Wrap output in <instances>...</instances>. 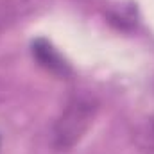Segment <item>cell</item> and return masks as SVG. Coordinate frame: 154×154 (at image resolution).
I'll list each match as a JSON object with an SVG mask.
<instances>
[{
  "instance_id": "7a4b0ae2",
  "label": "cell",
  "mask_w": 154,
  "mask_h": 154,
  "mask_svg": "<svg viewBox=\"0 0 154 154\" xmlns=\"http://www.w3.org/2000/svg\"><path fill=\"white\" fill-rule=\"evenodd\" d=\"M32 56H34V59L38 61L45 70H48V72H52L56 75L66 77L72 74L68 63L57 54V50L47 39L39 38L36 41H32Z\"/></svg>"
},
{
  "instance_id": "3957f363",
  "label": "cell",
  "mask_w": 154,
  "mask_h": 154,
  "mask_svg": "<svg viewBox=\"0 0 154 154\" xmlns=\"http://www.w3.org/2000/svg\"><path fill=\"white\" fill-rule=\"evenodd\" d=\"M39 2L41 0H5L0 5V23L7 27L20 18H25L27 14L36 11Z\"/></svg>"
},
{
  "instance_id": "6da1fadb",
  "label": "cell",
  "mask_w": 154,
  "mask_h": 154,
  "mask_svg": "<svg viewBox=\"0 0 154 154\" xmlns=\"http://www.w3.org/2000/svg\"><path fill=\"white\" fill-rule=\"evenodd\" d=\"M99 104L91 97H75L54 124V145L61 151L72 149L90 129Z\"/></svg>"
},
{
  "instance_id": "277c9868",
  "label": "cell",
  "mask_w": 154,
  "mask_h": 154,
  "mask_svg": "<svg viewBox=\"0 0 154 154\" xmlns=\"http://www.w3.org/2000/svg\"><path fill=\"white\" fill-rule=\"evenodd\" d=\"M138 143L143 149H147V151H154V115L140 129V133H138Z\"/></svg>"
}]
</instances>
